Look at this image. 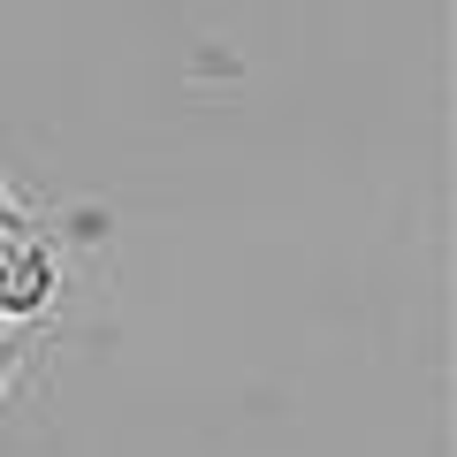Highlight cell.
Segmentation results:
<instances>
[{
  "label": "cell",
  "instance_id": "6da1fadb",
  "mask_svg": "<svg viewBox=\"0 0 457 457\" xmlns=\"http://www.w3.org/2000/svg\"><path fill=\"white\" fill-rule=\"evenodd\" d=\"M54 297H62V267H54L46 237H16V245H0V312L16 328L46 320Z\"/></svg>",
  "mask_w": 457,
  "mask_h": 457
},
{
  "label": "cell",
  "instance_id": "7a4b0ae2",
  "mask_svg": "<svg viewBox=\"0 0 457 457\" xmlns=\"http://www.w3.org/2000/svg\"><path fill=\"white\" fill-rule=\"evenodd\" d=\"M23 351H31V336H0V404H8V389H16V374H23Z\"/></svg>",
  "mask_w": 457,
  "mask_h": 457
},
{
  "label": "cell",
  "instance_id": "3957f363",
  "mask_svg": "<svg viewBox=\"0 0 457 457\" xmlns=\"http://www.w3.org/2000/svg\"><path fill=\"white\" fill-rule=\"evenodd\" d=\"M8 328H16V320H8V312H0V336H8Z\"/></svg>",
  "mask_w": 457,
  "mask_h": 457
}]
</instances>
